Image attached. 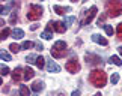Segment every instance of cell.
<instances>
[{"instance_id": "obj_1", "label": "cell", "mask_w": 122, "mask_h": 96, "mask_svg": "<svg viewBox=\"0 0 122 96\" xmlns=\"http://www.w3.org/2000/svg\"><path fill=\"white\" fill-rule=\"evenodd\" d=\"M89 81H91L92 86H95V87H104L106 83H107V75L104 71L101 69H93L91 74H89Z\"/></svg>"}, {"instance_id": "obj_14", "label": "cell", "mask_w": 122, "mask_h": 96, "mask_svg": "<svg viewBox=\"0 0 122 96\" xmlns=\"http://www.w3.org/2000/svg\"><path fill=\"white\" fill-rule=\"evenodd\" d=\"M33 75H35L33 69L27 66L26 69H24V75H23V78H24V80H32V78H33Z\"/></svg>"}, {"instance_id": "obj_7", "label": "cell", "mask_w": 122, "mask_h": 96, "mask_svg": "<svg viewBox=\"0 0 122 96\" xmlns=\"http://www.w3.org/2000/svg\"><path fill=\"white\" fill-rule=\"evenodd\" d=\"M65 69H66L68 72H71V74H77V72L80 71V65H78V62L76 60V59H71V60L66 62Z\"/></svg>"}, {"instance_id": "obj_26", "label": "cell", "mask_w": 122, "mask_h": 96, "mask_svg": "<svg viewBox=\"0 0 122 96\" xmlns=\"http://www.w3.org/2000/svg\"><path fill=\"white\" fill-rule=\"evenodd\" d=\"M9 35H11V30H9V29H8V27H5V29L2 30V39L5 41V39H6V38H8V36H9Z\"/></svg>"}, {"instance_id": "obj_27", "label": "cell", "mask_w": 122, "mask_h": 96, "mask_svg": "<svg viewBox=\"0 0 122 96\" xmlns=\"http://www.w3.org/2000/svg\"><path fill=\"white\" fill-rule=\"evenodd\" d=\"M104 30H106V33L109 35V36H112V35H113V27H112V26H109V24H107V26H104Z\"/></svg>"}, {"instance_id": "obj_2", "label": "cell", "mask_w": 122, "mask_h": 96, "mask_svg": "<svg viewBox=\"0 0 122 96\" xmlns=\"http://www.w3.org/2000/svg\"><path fill=\"white\" fill-rule=\"evenodd\" d=\"M106 12L109 17L122 15V2L121 0H107L106 2Z\"/></svg>"}, {"instance_id": "obj_20", "label": "cell", "mask_w": 122, "mask_h": 96, "mask_svg": "<svg viewBox=\"0 0 122 96\" xmlns=\"http://www.w3.org/2000/svg\"><path fill=\"white\" fill-rule=\"evenodd\" d=\"M0 57H2V60H3V62H5V60H6V62L11 60V54L6 53L5 50H2V53H0Z\"/></svg>"}, {"instance_id": "obj_35", "label": "cell", "mask_w": 122, "mask_h": 96, "mask_svg": "<svg viewBox=\"0 0 122 96\" xmlns=\"http://www.w3.org/2000/svg\"><path fill=\"white\" fill-rule=\"evenodd\" d=\"M118 51H119V54L122 56V47H119V48H118Z\"/></svg>"}, {"instance_id": "obj_28", "label": "cell", "mask_w": 122, "mask_h": 96, "mask_svg": "<svg viewBox=\"0 0 122 96\" xmlns=\"http://www.w3.org/2000/svg\"><path fill=\"white\" fill-rule=\"evenodd\" d=\"M21 47L24 48V50H30L32 47H33V44H32L30 41H26V42H23V45H21Z\"/></svg>"}, {"instance_id": "obj_9", "label": "cell", "mask_w": 122, "mask_h": 96, "mask_svg": "<svg viewBox=\"0 0 122 96\" xmlns=\"http://www.w3.org/2000/svg\"><path fill=\"white\" fill-rule=\"evenodd\" d=\"M92 41H93L95 44L104 45V47H106V45H109V41H107L106 38H102L101 35H98V33H93V35H92Z\"/></svg>"}, {"instance_id": "obj_22", "label": "cell", "mask_w": 122, "mask_h": 96, "mask_svg": "<svg viewBox=\"0 0 122 96\" xmlns=\"http://www.w3.org/2000/svg\"><path fill=\"white\" fill-rule=\"evenodd\" d=\"M17 21H18V14H17V11H15V12H12V14H11V18H9V23H11V24H15Z\"/></svg>"}, {"instance_id": "obj_8", "label": "cell", "mask_w": 122, "mask_h": 96, "mask_svg": "<svg viewBox=\"0 0 122 96\" xmlns=\"http://www.w3.org/2000/svg\"><path fill=\"white\" fill-rule=\"evenodd\" d=\"M97 11H98V8H97V6H92V8L87 11V14H86V18L83 20V23H81L80 26H87V24H91V23H92V20H93V17L97 15Z\"/></svg>"}, {"instance_id": "obj_17", "label": "cell", "mask_w": 122, "mask_h": 96, "mask_svg": "<svg viewBox=\"0 0 122 96\" xmlns=\"http://www.w3.org/2000/svg\"><path fill=\"white\" fill-rule=\"evenodd\" d=\"M41 38H42V39H47V41H50L51 38H53V33H51V30H48V29H47L45 32H42V33H41Z\"/></svg>"}, {"instance_id": "obj_24", "label": "cell", "mask_w": 122, "mask_h": 96, "mask_svg": "<svg viewBox=\"0 0 122 96\" xmlns=\"http://www.w3.org/2000/svg\"><path fill=\"white\" fill-rule=\"evenodd\" d=\"M110 81H112V84H118V81H119V74H116V72H113V74H112V78H110Z\"/></svg>"}, {"instance_id": "obj_29", "label": "cell", "mask_w": 122, "mask_h": 96, "mask_svg": "<svg viewBox=\"0 0 122 96\" xmlns=\"http://www.w3.org/2000/svg\"><path fill=\"white\" fill-rule=\"evenodd\" d=\"M74 21H76V17H69V18H66V20H65V26H69V24H72Z\"/></svg>"}, {"instance_id": "obj_10", "label": "cell", "mask_w": 122, "mask_h": 96, "mask_svg": "<svg viewBox=\"0 0 122 96\" xmlns=\"http://www.w3.org/2000/svg\"><path fill=\"white\" fill-rule=\"evenodd\" d=\"M47 71L48 72H60V66L53 60H47Z\"/></svg>"}, {"instance_id": "obj_31", "label": "cell", "mask_w": 122, "mask_h": 96, "mask_svg": "<svg viewBox=\"0 0 122 96\" xmlns=\"http://www.w3.org/2000/svg\"><path fill=\"white\" fill-rule=\"evenodd\" d=\"M35 47H36V50H41V51L44 50V45H42L39 41H38V42H35Z\"/></svg>"}, {"instance_id": "obj_3", "label": "cell", "mask_w": 122, "mask_h": 96, "mask_svg": "<svg viewBox=\"0 0 122 96\" xmlns=\"http://www.w3.org/2000/svg\"><path fill=\"white\" fill-rule=\"evenodd\" d=\"M65 53H66V42H63V41H57L51 47V56L54 59H62Z\"/></svg>"}, {"instance_id": "obj_34", "label": "cell", "mask_w": 122, "mask_h": 96, "mask_svg": "<svg viewBox=\"0 0 122 96\" xmlns=\"http://www.w3.org/2000/svg\"><path fill=\"white\" fill-rule=\"evenodd\" d=\"M39 27V24H33V26H30V30H36Z\"/></svg>"}, {"instance_id": "obj_23", "label": "cell", "mask_w": 122, "mask_h": 96, "mask_svg": "<svg viewBox=\"0 0 122 96\" xmlns=\"http://www.w3.org/2000/svg\"><path fill=\"white\" fill-rule=\"evenodd\" d=\"M116 35H118V39L122 41V23H119L118 27H116Z\"/></svg>"}, {"instance_id": "obj_15", "label": "cell", "mask_w": 122, "mask_h": 96, "mask_svg": "<svg viewBox=\"0 0 122 96\" xmlns=\"http://www.w3.org/2000/svg\"><path fill=\"white\" fill-rule=\"evenodd\" d=\"M12 36H14L15 39H21L23 36H24V32H23L21 29H14V30H12Z\"/></svg>"}, {"instance_id": "obj_5", "label": "cell", "mask_w": 122, "mask_h": 96, "mask_svg": "<svg viewBox=\"0 0 122 96\" xmlns=\"http://www.w3.org/2000/svg\"><path fill=\"white\" fill-rule=\"evenodd\" d=\"M84 60H86L87 65H92V66H98V65H102V59L97 54H92V53H86L84 54Z\"/></svg>"}, {"instance_id": "obj_18", "label": "cell", "mask_w": 122, "mask_h": 96, "mask_svg": "<svg viewBox=\"0 0 122 96\" xmlns=\"http://www.w3.org/2000/svg\"><path fill=\"white\" fill-rule=\"evenodd\" d=\"M44 63H45V59L42 57V56H38V59H36V63L35 65L39 68V69H42V68H44Z\"/></svg>"}, {"instance_id": "obj_4", "label": "cell", "mask_w": 122, "mask_h": 96, "mask_svg": "<svg viewBox=\"0 0 122 96\" xmlns=\"http://www.w3.org/2000/svg\"><path fill=\"white\" fill-rule=\"evenodd\" d=\"M42 14H44L42 6H39V5H32L29 8V11H27V14H26V17H27V20H30V21H38L42 17Z\"/></svg>"}, {"instance_id": "obj_30", "label": "cell", "mask_w": 122, "mask_h": 96, "mask_svg": "<svg viewBox=\"0 0 122 96\" xmlns=\"http://www.w3.org/2000/svg\"><path fill=\"white\" fill-rule=\"evenodd\" d=\"M8 74H9V68L5 66V65H2V75L5 77V75H8Z\"/></svg>"}, {"instance_id": "obj_12", "label": "cell", "mask_w": 122, "mask_h": 96, "mask_svg": "<svg viewBox=\"0 0 122 96\" xmlns=\"http://www.w3.org/2000/svg\"><path fill=\"white\" fill-rule=\"evenodd\" d=\"M53 11L56 14H59V15H65V12H69V11H71V8H62V6H59V5H54Z\"/></svg>"}, {"instance_id": "obj_37", "label": "cell", "mask_w": 122, "mask_h": 96, "mask_svg": "<svg viewBox=\"0 0 122 96\" xmlns=\"http://www.w3.org/2000/svg\"><path fill=\"white\" fill-rule=\"evenodd\" d=\"M71 2H78V0H71Z\"/></svg>"}, {"instance_id": "obj_21", "label": "cell", "mask_w": 122, "mask_h": 96, "mask_svg": "<svg viewBox=\"0 0 122 96\" xmlns=\"http://www.w3.org/2000/svg\"><path fill=\"white\" fill-rule=\"evenodd\" d=\"M21 48H23V47H20L18 44H11V45H9V50H11L12 53H18Z\"/></svg>"}, {"instance_id": "obj_11", "label": "cell", "mask_w": 122, "mask_h": 96, "mask_svg": "<svg viewBox=\"0 0 122 96\" xmlns=\"http://www.w3.org/2000/svg\"><path fill=\"white\" fill-rule=\"evenodd\" d=\"M42 90H44V83H42V81H35L33 84H32V92L33 93H41Z\"/></svg>"}, {"instance_id": "obj_33", "label": "cell", "mask_w": 122, "mask_h": 96, "mask_svg": "<svg viewBox=\"0 0 122 96\" xmlns=\"http://www.w3.org/2000/svg\"><path fill=\"white\" fill-rule=\"evenodd\" d=\"M71 96H80V90H74Z\"/></svg>"}, {"instance_id": "obj_25", "label": "cell", "mask_w": 122, "mask_h": 96, "mask_svg": "<svg viewBox=\"0 0 122 96\" xmlns=\"http://www.w3.org/2000/svg\"><path fill=\"white\" fill-rule=\"evenodd\" d=\"M36 59H38V56H35V54H29L27 56V63H36Z\"/></svg>"}, {"instance_id": "obj_6", "label": "cell", "mask_w": 122, "mask_h": 96, "mask_svg": "<svg viewBox=\"0 0 122 96\" xmlns=\"http://www.w3.org/2000/svg\"><path fill=\"white\" fill-rule=\"evenodd\" d=\"M47 29L48 30H56L57 33H63V32L66 30V26H65V23H60V21H48Z\"/></svg>"}, {"instance_id": "obj_19", "label": "cell", "mask_w": 122, "mask_h": 96, "mask_svg": "<svg viewBox=\"0 0 122 96\" xmlns=\"http://www.w3.org/2000/svg\"><path fill=\"white\" fill-rule=\"evenodd\" d=\"M110 63H113V65H116V66H122V62H121V59L118 56H112L110 57Z\"/></svg>"}, {"instance_id": "obj_16", "label": "cell", "mask_w": 122, "mask_h": 96, "mask_svg": "<svg viewBox=\"0 0 122 96\" xmlns=\"http://www.w3.org/2000/svg\"><path fill=\"white\" fill-rule=\"evenodd\" d=\"M20 96H30V90L27 86H20Z\"/></svg>"}, {"instance_id": "obj_32", "label": "cell", "mask_w": 122, "mask_h": 96, "mask_svg": "<svg viewBox=\"0 0 122 96\" xmlns=\"http://www.w3.org/2000/svg\"><path fill=\"white\" fill-rule=\"evenodd\" d=\"M104 20H106V15H101L98 18V26H101V23H104Z\"/></svg>"}, {"instance_id": "obj_36", "label": "cell", "mask_w": 122, "mask_h": 96, "mask_svg": "<svg viewBox=\"0 0 122 96\" xmlns=\"http://www.w3.org/2000/svg\"><path fill=\"white\" fill-rule=\"evenodd\" d=\"M93 96H101V93H97V95H93Z\"/></svg>"}, {"instance_id": "obj_13", "label": "cell", "mask_w": 122, "mask_h": 96, "mask_svg": "<svg viewBox=\"0 0 122 96\" xmlns=\"http://www.w3.org/2000/svg\"><path fill=\"white\" fill-rule=\"evenodd\" d=\"M21 72H24L21 68H15V69H14V72H12V80H14V81H20V80H21Z\"/></svg>"}]
</instances>
